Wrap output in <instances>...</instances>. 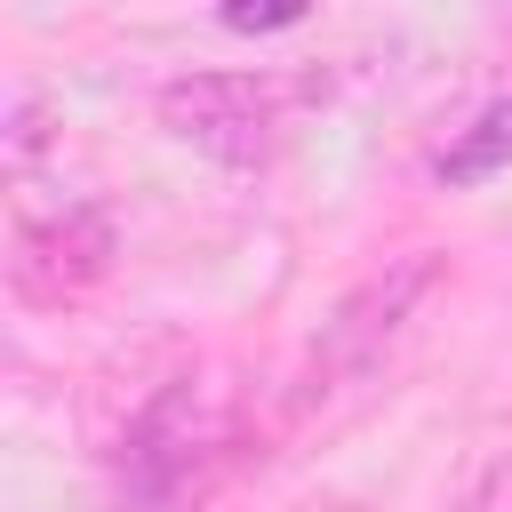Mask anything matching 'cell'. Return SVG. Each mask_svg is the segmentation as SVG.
Here are the masks:
<instances>
[{"mask_svg":"<svg viewBox=\"0 0 512 512\" xmlns=\"http://www.w3.org/2000/svg\"><path fill=\"white\" fill-rule=\"evenodd\" d=\"M280 104L288 88L280 80H256V72H184L160 88V128L224 168H248L272 152L280 136Z\"/></svg>","mask_w":512,"mask_h":512,"instance_id":"1","label":"cell"},{"mask_svg":"<svg viewBox=\"0 0 512 512\" xmlns=\"http://www.w3.org/2000/svg\"><path fill=\"white\" fill-rule=\"evenodd\" d=\"M424 288H432V256H400V264L368 272V280L320 320V336H312V376H368V368L392 352V336L408 328V312H416Z\"/></svg>","mask_w":512,"mask_h":512,"instance_id":"2","label":"cell"},{"mask_svg":"<svg viewBox=\"0 0 512 512\" xmlns=\"http://www.w3.org/2000/svg\"><path fill=\"white\" fill-rule=\"evenodd\" d=\"M112 256V224L96 208H64L48 224H16V288L24 296H72L80 280H96Z\"/></svg>","mask_w":512,"mask_h":512,"instance_id":"3","label":"cell"},{"mask_svg":"<svg viewBox=\"0 0 512 512\" xmlns=\"http://www.w3.org/2000/svg\"><path fill=\"white\" fill-rule=\"evenodd\" d=\"M192 440H200V384L176 376V384L136 416V432H128V488H136V496H168V488L184 480V464H192Z\"/></svg>","mask_w":512,"mask_h":512,"instance_id":"4","label":"cell"},{"mask_svg":"<svg viewBox=\"0 0 512 512\" xmlns=\"http://www.w3.org/2000/svg\"><path fill=\"white\" fill-rule=\"evenodd\" d=\"M496 168H512V96L488 104V112L440 152V176H448V184H480V176H496Z\"/></svg>","mask_w":512,"mask_h":512,"instance_id":"5","label":"cell"},{"mask_svg":"<svg viewBox=\"0 0 512 512\" xmlns=\"http://www.w3.org/2000/svg\"><path fill=\"white\" fill-rule=\"evenodd\" d=\"M304 8L312 0H224V24L232 32H288V24H304Z\"/></svg>","mask_w":512,"mask_h":512,"instance_id":"6","label":"cell"},{"mask_svg":"<svg viewBox=\"0 0 512 512\" xmlns=\"http://www.w3.org/2000/svg\"><path fill=\"white\" fill-rule=\"evenodd\" d=\"M40 144H48V128H40V96H16V120H8V168L24 176V168L40 160Z\"/></svg>","mask_w":512,"mask_h":512,"instance_id":"7","label":"cell"},{"mask_svg":"<svg viewBox=\"0 0 512 512\" xmlns=\"http://www.w3.org/2000/svg\"><path fill=\"white\" fill-rule=\"evenodd\" d=\"M472 504H488V512H512V448L480 472V488H472Z\"/></svg>","mask_w":512,"mask_h":512,"instance_id":"8","label":"cell"}]
</instances>
